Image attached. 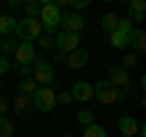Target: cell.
Instances as JSON below:
<instances>
[{
    "label": "cell",
    "mask_w": 146,
    "mask_h": 137,
    "mask_svg": "<svg viewBox=\"0 0 146 137\" xmlns=\"http://www.w3.org/2000/svg\"><path fill=\"white\" fill-rule=\"evenodd\" d=\"M36 88H39V86H36L32 79H22V83H20V93L22 95H29V98L36 93Z\"/></svg>",
    "instance_id": "22"
},
{
    "label": "cell",
    "mask_w": 146,
    "mask_h": 137,
    "mask_svg": "<svg viewBox=\"0 0 146 137\" xmlns=\"http://www.w3.org/2000/svg\"><path fill=\"white\" fill-rule=\"evenodd\" d=\"M32 59H34V42H17L15 64L17 66H29Z\"/></svg>",
    "instance_id": "7"
},
{
    "label": "cell",
    "mask_w": 146,
    "mask_h": 137,
    "mask_svg": "<svg viewBox=\"0 0 146 137\" xmlns=\"http://www.w3.org/2000/svg\"><path fill=\"white\" fill-rule=\"evenodd\" d=\"M17 49V44H15V39H3V42H0V56H7V54H12Z\"/></svg>",
    "instance_id": "24"
},
{
    "label": "cell",
    "mask_w": 146,
    "mask_h": 137,
    "mask_svg": "<svg viewBox=\"0 0 146 137\" xmlns=\"http://www.w3.org/2000/svg\"><path fill=\"white\" fill-rule=\"evenodd\" d=\"M63 64H66L68 68H83L85 64H88V52H85V49H76V52H71V54L63 56Z\"/></svg>",
    "instance_id": "11"
},
{
    "label": "cell",
    "mask_w": 146,
    "mask_h": 137,
    "mask_svg": "<svg viewBox=\"0 0 146 137\" xmlns=\"http://www.w3.org/2000/svg\"><path fill=\"white\" fill-rule=\"evenodd\" d=\"M39 22L46 32H54L61 25V10L54 3H42V12H39Z\"/></svg>",
    "instance_id": "4"
},
{
    "label": "cell",
    "mask_w": 146,
    "mask_h": 137,
    "mask_svg": "<svg viewBox=\"0 0 146 137\" xmlns=\"http://www.w3.org/2000/svg\"><path fill=\"white\" fill-rule=\"evenodd\" d=\"M15 34L20 37V42H32V39H39L44 34V27L39 20H32V17H25V20H17Z\"/></svg>",
    "instance_id": "1"
},
{
    "label": "cell",
    "mask_w": 146,
    "mask_h": 137,
    "mask_svg": "<svg viewBox=\"0 0 146 137\" xmlns=\"http://www.w3.org/2000/svg\"><path fill=\"white\" fill-rule=\"evenodd\" d=\"M0 42H3V37H0Z\"/></svg>",
    "instance_id": "36"
},
{
    "label": "cell",
    "mask_w": 146,
    "mask_h": 137,
    "mask_svg": "<svg viewBox=\"0 0 146 137\" xmlns=\"http://www.w3.org/2000/svg\"><path fill=\"white\" fill-rule=\"evenodd\" d=\"M54 79H56V71H54V66L51 64H46V66H42V68H34L32 71V81H34L36 86L42 83V86H51L54 83Z\"/></svg>",
    "instance_id": "8"
},
{
    "label": "cell",
    "mask_w": 146,
    "mask_h": 137,
    "mask_svg": "<svg viewBox=\"0 0 146 137\" xmlns=\"http://www.w3.org/2000/svg\"><path fill=\"white\" fill-rule=\"evenodd\" d=\"M22 5H25V3H20V0H7V7H10V10H20Z\"/></svg>",
    "instance_id": "33"
},
{
    "label": "cell",
    "mask_w": 146,
    "mask_h": 137,
    "mask_svg": "<svg viewBox=\"0 0 146 137\" xmlns=\"http://www.w3.org/2000/svg\"><path fill=\"white\" fill-rule=\"evenodd\" d=\"M117 25H119V15H117V12H105L102 20H100V27H102L107 34L117 32Z\"/></svg>",
    "instance_id": "16"
},
{
    "label": "cell",
    "mask_w": 146,
    "mask_h": 137,
    "mask_svg": "<svg viewBox=\"0 0 146 137\" xmlns=\"http://www.w3.org/2000/svg\"><path fill=\"white\" fill-rule=\"evenodd\" d=\"M110 83L115 88H124V86H131V74L122 66H112L110 68Z\"/></svg>",
    "instance_id": "9"
},
{
    "label": "cell",
    "mask_w": 146,
    "mask_h": 137,
    "mask_svg": "<svg viewBox=\"0 0 146 137\" xmlns=\"http://www.w3.org/2000/svg\"><path fill=\"white\" fill-rule=\"evenodd\" d=\"M7 108H10V103H7V100L3 98V95H0V115H5V113H7Z\"/></svg>",
    "instance_id": "32"
},
{
    "label": "cell",
    "mask_w": 146,
    "mask_h": 137,
    "mask_svg": "<svg viewBox=\"0 0 146 137\" xmlns=\"http://www.w3.org/2000/svg\"><path fill=\"white\" fill-rule=\"evenodd\" d=\"M22 7L27 10V17H32V20H39V12H42V3H39V0H32V3H25Z\"/></svg>",
    "instance_id": "21"
},
{
    "label": "cell",
    "mask_w": 146,
    "mask_h": 137,
    "mask_svg": "<svg viewBox=\"0 0 146 137\" xmlns=\"http://www.w3.org/2000/svg\"><path fill=\"white\" fill-rule=\"evenodd\" d=\"M93 98H98L105 105L119 103V88H115L110 81H98V83L93 86Z\"/></svg>",
    "instance_id": "2"
},
{
    "label": "cell",
    "mask_w": 146,
    "mask_h": 137,
    "mask_svg": "<svg viewBox=\"0 0 146 137\" xmlns=\"http://www.w3.org/2000/svg\"><path fill=\"white\" fill-rule=\"evenodd\" d=\"M68 5L73 10H83V7H88V0H68Z\"/></svg>",
    "instance_id": "31"
},
{
    "label": "cell",
    "mask_w": 146,
    "mask_h": 137,
    "mask_svg": "<svg viewBox=\"0 0 146 137\" xmlns=\"http://www.w3.org/2000/svg\"><path fill=\"white\" fill-rule=\"evenodd\" d=\"M36 42H39V47H42V49H51L54 47V34H42Z\"/></svg>",
    "instance_id": "27"
},
{
    "label": "cell",
    "mask_w": 146,
    "mask_h": 137,
    "mask_svg": "<svg viewBox=\"0 0 146 137\" xmlns=\"http://www.w3.org/2000/svg\"><path fill=\"white\" fill-rule=\"evenodd\" d=\"M15 135V125L10 122L7 115H0V137H12Z\"/></svg>",
    "instance_id": "19"
},
{
    "label": "cell",
    "mask_w": 146,
    "mask_h": 137,
    "mask_svg": "<svg viewBox=\"0 0 146 137\" xmlns=\"http://www.w3.org/2000/svg\"><path fill=\"white\" fill-rule=\"evenodd\" d=\"M46 56H44V54H34V59H32V64L29 66H34V68H42V66H46ZM34 68H32V71H34Z\"/></svg>",
    "instance_id": "29"
},
{
    "label": "cell",
    "mask_w": 146,
    "mask_h": 137,
    "mask_svg": "<svg viewBox=\"0 0 146 137\" xmlns=\"http://www.w3.org/2000/svg\"><path fill=\"white\" fill-rule=\"evenodd\" d=\"M110 47L112 49H129V37L124 32H112L110 34Z\"/></svg>",
    "instance_id": "18"
},
{
    "label": "cell",
    "mask_w": 146,
    "mask_h": 137,
    "mask_svg": "<svg viewBox=\"0 0 146 137\" xmlns=\"http://www.w3.org/2000/svg\"><path fill=\"white\" fill-rule=\"evenodd\" d=\"M117 32H124V34H129V32H131V22H129V17H127V20H122V17H119Z\"/></svg>",
    "instance_id": "30"
},
{
    "label": "cell",
    "mask_w": 146,
    "mask_h": 137,
    "mask_svg": "<svg viewBox=\"0 0 146 137\" xmlns=\"http://www.w3.org/2000/svg\"><path fill=\"white\" fill-rule=\"evenodd\" d=\"M61 137H71V135H61Z\"/></svg>",
    "instance_id": "35"
},
{
    "label": "cell",
    "mask_w": 146,
    "mask_h": 137,
    "mask_svg": "<svg viewBox=\"0 0 146 137\" xmlns=\"http://www.w3.org/2000/svg\"><path fill=\"white\" fill-rule=\"evenodd\" d=\"M61 27H63V32L80 34V30L85 27V17L80 15V12H68V15H61Z\"/></svg>",
    "instance_id": "6"
},
{
    "label": "cell",
    "mask_w": 146,
    "mask_h": 137,
    "mask_svg": "<svg viewBox=\"0 0 146 137\" xmlns=\"http://www.w3.org/2000/svg\"><path fill=\"white\" fill-rule=\"evenodd\" d=\"M32 110H34V105H32V98H29V95L17 93V95H15V113H17L20 118H27Z\"/></svg>",
    "instance_id": "13"
},
{
    "label": "cell",
    "mask_w": 146,
    "mask_h": 137,
    "mask_svg": "<svg viewBox=\"0 0 146 137\" xmlns=\"http://www.w3.org/2000/svg\"><path fill=\"white\" fill-rule=\"evenodd\" d=\"M61 103V105H71L73 103V95H71V91H61V93L56 95V105Z\"/></svg>",
    "instance_id": "26"
},
{
    "label": "cell",
    "mask_w": 146,
    "mask_h": 137,
    "mask_svg": "<svg viewBox=\"0 0 146 137\" xmlns=\"http://www.w3.org/2000/svg\"><path fill=\"white\" fill-rule=\"evenodd\" d=\"M54 44L61 54H71L76 49H80V34H73V32H61L54 37Z\"/></svg>",
    "instance_id": "5"
},
{
    "label": "cell",
    "mask_w": 146,
    "mask_h": 137,
    "mask_svg": "<svg viewBox=\"0 0 146 137\" xmlns=\"http://www.w3.org/2000/svg\"><path fill=\"white\" fill-rule=\"evenodd\" d=\"M136 64H139V56H136V54H124V56H122V68H127V71L134 68Z\"/></svg>",
    "instance_id": "25"
},
{
    "label": "cell",
    "mask_w": 146,
    "mask_h": 137,
    "mask_svg": "<svg viewBox=\"0 0 146 137\" xmlns=\"http://www.w3.org/2000/svg\"><path fill=\"white\" fill-rule=\"evenodd\" d=\"M32 105H34L36 110H42V113L54 110V108H56V93H54V88H46V86L36 88V93L32 95Z\"/></svg>",
    "instance_id": "3"
},
{
    "label": "cell",
    "mask_w": 146,
    "mask_h": 137,
    "mask_svg": "<svg viewBox=\"0 0 146 137\" xmlns=\"http://www.w3.org/2000/svg\"><path fill=\"white\" fill-rule=\"evenodd\" d=\"M127 10H129V22H144V12H146L144 0H131L127 5Z\"/></svg>",
    "instance_id": "14"
},
{
    "label": "cell",
    "mask_w": 146,
    "mask_h": 137,
    "mask_svg": "<svg viewBox=\"0 0 146 137\" xmlns=\"http://www.w3.org/2000/svg\"><path fill=\"white\" fill-rule=\"evenodd\" d=\"M15 27H17V17H12V15H0V37L12 34Z\"/></svg>",
    "instance_id": "17"
},
{
    "label": "cell",
    "mask_w": 146,
    "mask_h": 137,
    "mask_svg": "<svg viewBox=\"0 0 146 137\" xmlns=\"http://www.w3.org/2000/svg\"><path fill=\"white\" fill-rule=\"evenodd\" d=\"M71 95H73V100L88 103V100H93V86H90V83H85V81H76V83H73Z\"/></svg>",
    "instance_id": "10"
},
{
    "label": "cell",
    "mask_w": 146,
    "mask_h": 137,
    "mask_svg": "<svg viewBox=\"0 0 146 137\" xmlns=\"http://www.w3.org/2000/svg\"><path fill=\"white\" fill-rule=\"evenodd\" d=\"M0 93H3V83H0Z\"/></svg>",
    "instance_id": "34"
},
{
    "label": "cell",
    "mask_w": 146,
    "mask_h": 137,
    "mask_svg": "<svg viewBox=\"0 0 146 137\" xmlns=\"http://www.w3.org/2000/svg\"><path fill=\"white\" fill-rule=\"evenodd\" d=\"M12 71V61L7 56H0V76H5V74H10Z\"/></svg>",
    "instance_id": "28"
},
{
    "label": "cell",
    "mask_w": 146,
    "mask_h": 137,
    "mask_svg": "<svg viewBox=\"0 0 146 137\" xmlns=\"http://www.w3.org/2000/svg\"><path fill=\"white\" fill-rule=\"evenodd\" d=\"M83 137H107V135H105V127H100L98 122H93V125H85Z\"/></svg>",
    "instance_id": "23"
},
{
    "label": "cell",
    "mask_w": 146,
    "mask_h": 137,
    "mask_svg": "<svg viewBox=\"0 0 146 137\" xmlns=\"http://www.w3.org/2000/svg\"><path fill=\"white\" fill-rule=\"evenodd\" d=\"M127 37H129V47H134L139 54L146 49V32L144 30H134V27H131V32Z\"/></svg>",
    "instance_id": "15"
},
{
    "label": "cell",
    "mask_w": 146,
    "mask_h": 137,
    "mask_svg": "<svg viewBox=\"0 0 146 137\" xmlns=\"http://www.w3.org/2000/svg\"><path fill=\"white\" fill-rule=\"evenodd\" d=\"M117 127H119L122 137H134L136 132H139V122H136V118H131V115H122L119 122H117Z\"/></svg>",
    "instance_id": "12"
},
{
    "label": "cell",
    "mask_w": 146,
    "mask_h": 137,
    "mask_svg": "<svg viewBox=\"0 0 146 137\" xmlns=\"http://www.w3.org/2000/svg\"><path fill=\"white\" fill-rule=\"evenodd\" d=\"M76 120H78L80 125H93L95 122V113L90 110V108H83V110L76 113Z\"/></svg>",
    "instance_id": "20"
}]
</instances>
